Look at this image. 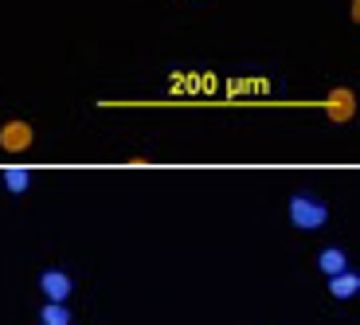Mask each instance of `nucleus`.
<instances>
[{
  "label": "nucleus",
  "instance_id": "nucleus-1",
  "mask_svg": "<svg viewBox=\"0 0 360 325\" xmlns=\"http://www.w3.org/2000/svg\"><path fill=\"white\" fill-rule=\"evenodd\" d=\"M325 204H317L314 196H294L290 200V219H294V227H302V231H317V227L325 224Z\"/></svg>",
  "mask_w": 360,
  "mask_h": 325
},
{
  "label": "nucleus",
  "instance_id": "nucleus-2",
  "mask_svg": "<svg viewBox=\"0 0 360 325\" xmlns=\"http://www.w3.org/2000/svg\"><path fill=\"white\" fill-rule=\"evenodd\" d=\"M39 290H44L51 302H67L71 298V279L63 271H44L39 274Z\"/></svg>",
  "mask_w": 360,
  "mask_h": 325
},
{
  "label": "nucleus",
  "instance_id": "nucleus-3",
  "mask_svg": "<svg viewBox=\"0 0 360 325\" xmlns=\"http://www.w3.org/2000/svg\"><path fill=\"white\" fill-rule=\"evenodd\" d=\"M0 145H4L8 153L27 149V145H32V126H27V122H8V126L0 129Z\"/></svg>",
  "mask_w": 360,
  "mask_h": 325
},
{
  "label": "nucleus",
  "instance_id": "nucleus-4",
  "mask_svg": "<svg viewBox=\"0 0 360 325\" xmlns=\"http://www.w3.org/2000/svg\"><path fill=\"white\" fill-rule=\"evenodd\" d=\"M325 110H329V117H333V122H349L352 110H356V102H352V91L337 87V91L329 94V102H325Z\"/></svg>",
  "mask_w": 360,
  "mask_h": 325
},
{
  "label": "nucleus",
  "instance_id": "nucleus-5",
  "mask_svg": "<svg viewBox=\"0 0 360 325\" xmlns=\"http://www.w3.org/2000/svg\"><path fill=\"white\" fill-rule=\"evenodd\" d=\"M360 290V279L352 271H341V274H333V298H352Z\"/></svg>",
  "mask_w": 360,
  "mask_h": 325
},
{
  "label": "nucleus",
  "instance_id": "nucleus-6",
  "mask_svg": "<svg viewBox=\"0 0 360 325\" xmlns=\"http://www.w3.org/2000/svg\"><path fill=\"white\" fill-rule=\"evenodd\" d=\"M317 267H321L329 279H333V274H341V271H345V251H337V247L321 251V255H317Z\"/></svg>",
  "mask_w": 360,
  "mask_h": 325
},
{
  "label": "nucleus",
  "instance_id": "nucleus-7",
  "mask_svg": "<svg viewBox=\"0 0 360 325\" xmlns=\"http://www.w3.org/2000/svg\"><path fill=\"white\" fill-rule=\"evenodd\" d=\"M39 321L44 325H71V310H67L63 302H47L44 314H39Z\"/></svg>",
  "mask_w": 360,
  "mask_h": 325
},
{
  "label": "nucleus",
  "instance_id": "nucleus-8",
  "mask_svg": "<svg viewBox=\"0 0 360 325\" xmlns=\"http://www.w3.org/2000/svg\"><path fill=\"white\" fill-rule=\"evenodd\" d=\"M27 181H32V177H27V169H8V172H4V184H8L12 192H24Z\"/></svg>",
  "mask_w": 360,
  "mask_h": 325
}]
</instances>
